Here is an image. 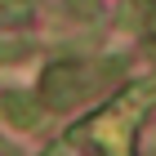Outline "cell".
I'll return each instance as SVG.
<instances>
[{"mask_svg": "<svg viewBox=\"0 0 156 156\" xmlns=\"http://www.w3.org/2000/svg\"><path fill=\"white\" fill-rule=\"evenodd\" d=\"M0 116L9 120V125H18V129H36V125H40V116H45V107H40L31 94L5 89V94H0Z\"/></svg>", "mask_w": 156, "mask_h": 156, "instance_id": "7a4b0ae2", "label": "cell"}, {"mask_svg": "<svg viewBox=\"0 0 156 156\" xmlns=\"http://www.w3.org/2000/svg\"><path fill=\"white\" fill-rule=\"evenodd\" d=\"M112 72H120V62H112V67L107 62H80V58L54 62V67H45V76H40V107L72 112L76 103H85Z\"/></svg>", "mask_w": 156, "mask_h": 156, "instance_id": "6da1fadb", "label": "cell"}]
</instances>
